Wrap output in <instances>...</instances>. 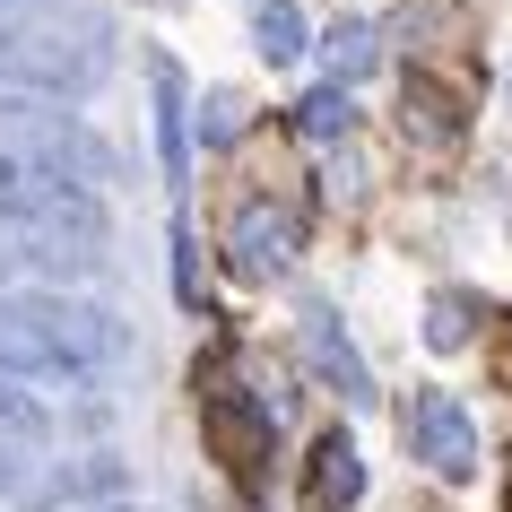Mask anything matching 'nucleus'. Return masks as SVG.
I'll return each instance as SVG.
<instances>
[{
  "label": "nucleus",
  "mask_w": 512,
  "mask_h": 512,
  "mask_svg": "<svg viewBox=\"0 0 512 512\" xmlns=\"http://www.w3.org/2000/svg\"><path fill=\"white\" fill-rule=\"evenodd\" d=\"M243 27H252V53L278 61V70L313 53V27H304V9H296V0H243Z\"/></svg>",
  "instance_id": "f8f14e48"
},
{
  "label": "nucleus",
  "mask_w": 512,
  "mask_h": 512,
  "mask_svg": "<svg viewBox=\"0 0 512 512\" xmlns=\"http://www.w3.org/2000/svg\"><path fill=\"white\" fill-rule=\"evenodd\" d=\"M460 131V113H452V96H434L426 79L408 87V139H452Z\"/></svg>",
  "instance_id": "f3484780"
},
{
  "label": "nucleus",
  "mask_w": 512,
  "mask_h": 512,
  "mask_svg": "<svg viewBox=\"0 0 512 512\" xmlns=\"http://www.w3.org/2000/svg\"><path fill=\"white\" fill-rule=\"evenodd\" d=\"M296 356H304V374L322 382V391H339L348 408H365V400H374V365L356 356L348 322H339V304L304 296V313H296Z\"/></svg>",
  "instance_id": "39448f33"
},
{
  "label": "nucleus",
  "mask_w": 512,
  "mask_h": 512,
  "mask_svg": "<svg viewBox=\"0 0 512 512\" xmlns=\"http://www.w3.org/2000/svg\"><path fill=\"white\" fill-rule=\"evenodd\" d=\"M365 495V452H356V434H322L313 460H304V512H356Z\"/></svg>",
  "instance_id": "9d476101"
},
{
  "label": "nucleus",
  "mask_w": 512,
  "mask_h": 512,
  "mask_svg": "<svg viewBox=\"0 0 512 512\" xmlns=\"http://www.w3.org/2000/svg\"><path fill=\"white\" fill-rule=\"evenodd\" d=\"M408 452L426 460L434 478H469L478 469V417L452 391H417L408 400Z\"/></svg>",
  "instance_id": "423d86ee"
},
{
  "label": "nucleus",
  "mask_w": 512,
  "mask_h": 512,
  "mask_svg": "<svg viewBox=\"0 0 512 512\" xmlns=\"http://www.w3.org/2000/svg\"><path fill=\"white\" fill-rule=\"evenodd\" d=\"M0 443H53V408L18 374H0Z\"/></svg>",
  "instance_id": "4468645a"
},
{
  "label": "nucleus",
  "mask_w": 512,
  "mask_h": 512,
  "mask_svg": "<svg viewBox=\"0 0 512 512\" xmlns=\"http://www.w3.org/2000/svg\"><path fill=\"white\" fill-rule=\"evenodd\" d=\"M296 252H304V217L287 200H243L226 217V270H235V287H278L296 270Z\"/></svg>",
  "instance_id": "7ed1b4c3"
},
{
  "label": "nucleus",
  "mask_w": 512,
  "mask_h": 512,
  "mask_svg": "<svg viewBox=\"0 0 512 512\" xmlns=\"http://www.w3.org/2000/svg\"><path fill=\"white\" fill-rule=\"evenodd\" d=\"M113 495H131V460L79 452V460H53L44 478H27L18 504H27V512H87V504H113Z\"/></svg>",
  "instance_id": "0eeeda50"
},
{
  "label": "nucleus",
  "mask_w": 512,
  "mask_h": 512,
  "mask_svg": "<svg viewBox=\"0 0 512 512\" xmlns=\"http://www.w3.org/2000/svg\"><path fill=\"white\" fill-rule=\"evenodd\" d=\"M27 443H0V504H18V495H27Z\"/></svg>",
  "instance_id": "6ab92c4d"
},
{
  "label": "nucleus",
  "mask_w": 512,
  "mask_h": 512,
  "mask_svg": "<svg viewBox=\"0 0 512 512\" xmlns=\"http://www.w3.org/2000/svg\"><path fill=\"white\" fill-rule=\"evenodd\" d=\"M0 226H35V235H70V243H105V200L70 174H53L27 148H0Z\"/></svg>",
  "instance_id": "f03ea898"
},
{
  "label": "nucleus",
  "mask_w": 512,
  "mask_h": 512,
  "mask_svg": "<svg viewBox=\"0 0 512 512\" xmlns=\"http://www.w3.org/2000/svg\"><path fill=\"white\" fill-rule=\"evenodd\" d=\"M382 44H391V35H382L374 18H339V27H330L313 53H322L330 87H356V79H374V70H382Z\"/></svg>",
  "instance_id": "9b49d317"
},
{
  "label": "nucleus",
  "mask_w": 512,
  "mask_h": 512,
  "mask_svg": "<svg viewBox=\"0 0 512 512\" xmlns=\"http://www.w3.org/2000/svg\"><path fill=\"white\" fill-rule=\"evenodd\" d=\"M478 339V296H434L426 304V348L434 356H460Z\"/></svg>",
  "instance_id": "2eb2a0df"
},
{
  "label": "nucleus",
  "mask_w": 512,
  "mask_h": 512,
  "mask_svg": "<svg viewBox=\"0 0 512 512\" xmlns=\"http://www.w3.org/2000/svg\"><path fill=\"white\" fill-rule=\"evenodd\" d=\"M105 70H113V27L96 18V9H35V18H0V87H18V96L79 105Z\"/></svg>",
  "instance_id": "f257e3e1"
},
{
  "label": "nucleus",
  "mask_w": 512,
  "mask_h": 512,
  "mask_svg": "<svg viewBox=\"0 0 512 512\" xmlns=\"http://www.w3.org/2000/svg\"><path fill=\"white\" fill-rule=\"evenodd\" d=\"M148 96H157V165H165V191L191 183V87L174 61H148Z\"/></svg>",
  "instance_id": "6e6552de"
},
{
  "label": "nucleus",
  "mask_w": 512,
  "mask_h": 512,
  "mask_svg": "<svg viewBox=\"0 0 512 512\" xmlns=\"http://www.w3.org/2000/svg\"><path fill=\"white\" fill-rule=\"evenodd\" d=\"M87 512H139V504H131V495H113V504H87Z\"/></svg>",
  "instance_id": "412c9836"
},
{
  "label": "nucleus",
  "mask_w": 512,
  "mask_h": 512,
  "mask_svg": "<svg viewBox=\"0 0 512 512\" xmlns=\"http://www.w3.org/2000/svg\"><path fill=\"white\" fill-rule=\"evenodd\" d=\"M209 434H217V452L226 460H243V469H261L270 460V443H278V417L243 382H217V400H209Z\"/></svg>",
  "instance_id": "1a4fd4ad"
},
{
  "label": "nucleus",
  "mask_w": 512,
  "mask_h": 512,
  "mask_svg": "<svg viewBox=\"0 0 512 512\" xmlns=\"http://www.w3.org/2000/svg\"><path fill=\"white\" fill-rule=\"evenodd\" d=\"M27 9H44V0H0V18H27Z\"/></svg>",
  "instance_id": "aec40b11"
},
{
  "label": "nucleus",
  "mask_w": 512,
  "mask_h": 512,
  "mask_svg": "<svg viewBox=\"0 0 512 512\" xmlns=\"http://www.w3.org/2000/svg\"><path fill=\"white\" fill-rule=\"evenodd\" d=\"M191 131H200V148H235V139H243V96H235V87H209Z\"/></svg>",
  "instance_id": "dca6fc26"
},
{
  "label": "nucleus",
  "mask_w": 512,
  "mask_h": 512,
  "mask_svg": "<svg viewBox=\"0 0 512 512\" xmlns=\"http://www.w3.org/2000/svg\"><path fill=\"white\" fill-rule=\"evenodd\" d=\"M356 131V96H348V87H304V96H296V139H304V148H330V139H348Z\"/></svg>",
  "instance_id": "ddd939ff"
},
{
  "label": "nucleus",
  "mask_w": 512,
  "mask_h": 512,
  "mask_svg": "<svg viewBox=\"0 0 512 512\" xmlns=\"http://www.w3.org/2000/svg\"><path fill=\"white\" fill-rule=\"evenodd\" d=\"M174 296L200 304V243H191V217H174Z\"/></svg>",
  "instance_id": "a211bd4d"
},
{
  "label": "nucleus",
  "mask_w": 512,
  "mask_h": 512,
  "mask_svg": "<svg viewBox=\"0 0 512 512\" xmlns=\"http://www.w3.org/2000/svg\"><path fill=\"white\" fill-rule=\"evenodd\" d=\"M504 113H512V61H504Z\"/></svg>",
  "instance_id": "4be33fe9"
},
{
  "label": "nucleus",
  "mask_w": 512,
  "mask_h": 512,
  "mask_svg": "<svg viewBox=\"0 0 512 512\" xmlns=\"http://www.w3.org/2000/svg\"><path fill=\"white\" fill-rule=\"evenodd\" d=\"M0 374L18 382H61V391H87L96 382V365H87L70 339H61L53 322H35L27 296H0Z\"/></svg>",
  "instance_id": "20e7f679"
}]
</instances>
